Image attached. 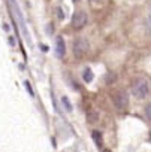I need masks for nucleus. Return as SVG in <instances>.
I'll return each mask as SVG.
<instances>
[{"instance_id": "f257e3e1", "label": "nucleus", "mask_w": 151, "mask_h": 152, "mask_svg": "<svg viewBox=\"0 0 151 152\" xmlns=\"http://www.w3.org/2000/svg\"><path fill=\"white\" fill-rule=\"evenodd\" d=\"M148 91H150V85H148V82L144 78H138V79L133 81V84H132V93H133L135 97L144 99L148 94Z\"/></svg>"}, {"instance_id": "f03ea898", "label": "nucleus", "mask_w": 151, "mask_h": 152, "mask_svg": "<svg viewBox=\"0 0 151 152\" xmlns=\"http://www.w3.org/2000/svg\"><path fill=\"white\" fill-rule=\"evenodd\" d=\"M87 51H88V42L85 39L81 37V39H77L73 42V54H75V57L81 58V57H84L87 54Z\"/></svg>"}, {"instance_id": "7ed1b4c3", "label": "nucleus", "mask_w": 151, "mask_h": 152, "mask_svg": "<svg viewBox=\"0 0 151 152\" xmlns=\"http://www.w3.org/2000/svg\"><path fill=\"white\" fill-rule=\"evenodd\" d=\"M87 24V14L84 11H80V12H75L73 17H72V27L73 28H82L84 26Z\"/></svg>"}, {"instance_id": "20e7f679", "label": "nucleus", "mask_w": 151, "mask_h": 152, "mask_svg": "<svg viewBox=\"0 0 151 152\" xmlns=\"http://www.w3.org/2000/svg\"><path fill=\"white\" fill-rule=\"evenodd\" d=\"M114 104H115L120 110H124V109L127 107V96H126V93H123V91L115 93V94H114Z\"/></svg>"}, {"instance_id": "39448f33", "label": "nucleus", "mask_w": 151, "mask_h": 152, "mask_svg": "<svg viewBox=\"0 0 151 152\" xmlns=\"http://www.w3.org/2000/svg\"><path fill=\"white\" fill-rule=\"evenodd\" d=\"M55 52H57V57H63L64 52H66V46H64V42H63V37L58 36L55 39Z\"/></svg>"}, {"instance_id": "423d86ee", "label": "nucleus", "mask_w": 151, "mask_h": 152, "mask_svg": "<svg viewBox=\"0 0 151 152\" xmlns=\"http://www.w3.org/2000/svg\"><path fill=\"white\" fill-rule=\"evenodd\" d=\"M84 81L85 82H91L93 81V72L90 69H85L84 70Z\"/></svg>"}, {"instance_id": "0eeeda50", "label": "nucleus", "mask_w": 151, "mask_h": 152, "mask_svg": "<svg viewBox=\"0 0 151 152\" xmlns=\"http://www.w3.org/2000/svg\"><path fill=\"white\" fill-rule=\"evenodd\" d=\"M93 139L96 140V143L99 146H102V142H100V133L99 131H93Z\"/></svg>"}, {"instance_id": "6e6552de", "label": "nucleus", "mask_w": 151, "mask_h": 152, "mask_svg": "<svg viewBox=\"0 0 151 152\" xmlns=\"http://www.w3.org/2000/svg\"><path fill=\"white\" fill-rule=\"evenodd\" d=\"M145 115H147V118L151 121V103L145 106Z\"/></svg>"}, {"instance_id": "1a4fd4ad", "label": "nucleus", "mask_w": 151, "mask_h": 152, "mask_svg": "<svg viewBox=\"0 0 151 152\" xmlns=\"http://www.w3.org/2000/svg\"><path fill=\"white\" fill-rule=\"evenodd\" d=\"M63 104L67 106V109H72V106H70V103H69V100H67L66 97H63Z\"/></svg>"}, {"instance_id": "9d476101", "label": "nucleus", "mask_w": 151, "mask_h": 152, "mask_svg": "<svg viewBox=\"0 0 151 152\" xmlns=\"http://www.w3.org/2000/svg\"><path fill=\"white\" fill-rule=\"evenodd\" d=\"M90 2H93V3H100L102 0H90Z\"/></svg>"}, {"instance_id": "9b49d317", "label": "nucleus", "mask_w": 151, "mask_h": 152, "mask_svg": "<svg viewBox=\"0 0 151 152\" xmlns=\"http://www.w3.org/2000/svg\"><path fill=\"white\" fill-rule=\"evenodd\" d=\"M148 21L151 23V12H150V15H148Z\"/></svg>"}]
</instances>
